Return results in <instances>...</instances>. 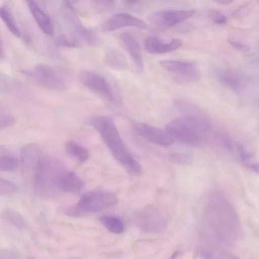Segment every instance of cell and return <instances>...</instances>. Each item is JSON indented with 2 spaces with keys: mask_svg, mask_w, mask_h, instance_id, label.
Returning <instances> with one entry per match:
<instances>
[{
  "mask_svg": "<svg viewBox=\"0 0 259 259\" xmlns=\"http://www.w3.org/2000/svg\"><path fill=\"white\" fill-rule=\"evenodd\" d=\"M95 3L98 7L101 8V9H108L113 7L114 2L111 1H95Z\"/></svg>",
  "mask_w": 259,
  "mask_h": 259,
  "instance_id": "d590c367",
  "label": "cell"
},
{
  "mask_svg": "<svg viewBox=\"0 0 259 259\" xmlns=\"http://www.w3.org/2000/svg\"><path fill=\"white\" fill-rule=\"evenodd\" d=\"M217 78L223 85L236 93L241 92L247 84L244 76L230 70L220 71L217 73Z\"/></svg>",
  "mask_w": 259,
  "mask_h": 259,
  "instance_id": "9a60e30c",
  "label": "cell"
},
{
  "mask_svg": "<svg viewBox=\"0 0 259 259\" xmlns=\"http://www.w3.org/2000/svg\"><path fill=\"white\" fill-rule=\"evenodd\" d=\"M64 172L62 165L58 160L42 155L32 182L34 192L46 199L55 197L60 191L59 182Z\"/></svg>",
  "mask_w": 259,
  "mask_h": 259,
  "instance_id": "277c9868",
  "label": "cell"
},
{
  "mask_svg": "<svg viewBox=\"0 0 259 259\" xmlns=\"http://www.w3.org/2000/svg\"><path fill=\"white\" fill-rule=\"evenodd\" d=\"M91 123L98 132L113 156L121 165L133 174L139 175L142 172L141 165L128 151L112 119L100 116L92 119Z\"/></svg>",
  "mask_w": 259,
  "mask_h": 259,
  "instance_id": "7a4b0ae2",
  "label": "cell"
},
{
  "mask_svg": "<svg viewBox=\"0 0 259 259\" xmlns=\"http://www.w3.org/2000/svg\"><path fill=\"white\" fill-rule=\"evenodd\" d=\"M175 102L177 107L186 115H202L200 109L190 101L179 98Z\"/></svg>",
  "mask_w": 259,
  "mask_h": 259,
  "instance_id": "484cf974",
  "label": "cell"
},
{
  "mask_svg": "<svg viewBox=\"0 0 259 259\" xmlns=\"http://www.w3.org/2000/svg\"><path fill=\"white\" fill-rule=\"evenodd\" d=\"M181 253V251L177 250L171 255L169 259H176Z\"/></svg>",
  "mask_w": 259,
  "mask_h": 259,
  "instance_id": "ab89813d",
  "label": "cell"
},
{
  "mask_svg": "<svg viewBox=\"0 0 259 259\" xmlns=\"http://www.w3.org/2000/svg\"><path fill=\"white\" fill-rule=\"evenodd\" d=\"M17 191L15 184L7 180L0 178V195H10Z\"/></svg>",
  "mask_w": 259,
  "mask_h": 259,
  "instance_id": "f546056e",
  "label": "cell"
},
{
  "mask_svg": "<svg viewBox=\"0 0 259 259\" xmlns=\"http://www.w3.org/2000/svg\"><path fill=\"white\" fill-rule=\"evenodd\" d=\"M204 215L208 227L220 241L232 244L240 238L241 227L238 214L222 193L214 192L208 197Z\"/></svg>",
  "mask_w": 259,
  "mask_h": 259,
  "instance_id": "6da1fadb",
  "label": "cell"
},
{
  "mask_svg": "<svg viewBox=\"0 0 259 259\" xmlns=\"http://www.w3.org/2000/svg\"><path fill=\"white\" fill-rule=\"evenodd\" d=\"M15 122L13 116L0 110V131L11 126Z\"/></svg>",
  "mask_w": 259,
  "mask_h": 259,
  "instance_id": "1f68e13d",
  "label": "cell"
},
{
  "mask_svg": "<svg viewBox=\"0 0 259 259\" xmlns=\"http://www.w3.org/2000/svg\"><path fill=\"white\" fill-rule=\"evenodd\" d=\"M228 41L229 44L234 49L238 51L245 52L248 51L249 49V47L248 45L239 40L234 39H229Z\"/></svg>",
  "mask_w": 259,
  "mask_h": 259,
  "instance_id": "e575fe53",
  "label": "cell"
},
{
  "mask_svg": "<svg viewBox=\"0 0 259 259\" xmlns=\"http://www.w3.org/2000/svg\"><path fill=\"white\" fill-rule=\"evenodd\" d=\"M82 185L81 180L73 171H64L59 182L60 190L68 193H76L79 191Z\"/></svg>",
  "mask_w": 259,
  "mask_h": 259,
  "instance_id": "ffe728a7",
  "label": "cell"
},
{
  "mask_svg": "<svg viewBox=\"0 0 259 259\" xmlns=\"http://www.w3.org/2000/svg\"><path fill=\"white\" fill-rule=\"evenodd\" d=\"M18 161L11 153L0 156V170L10 171L15 170L18 166Z\"/></svg>",
  "mask_w": 259,
  "mask_h": 259,
  "instance_id": "f1b7e54d",
  "label": "cell"
},
{
  "mask_svg": "<svg viewBox=\"0 0 259 259\" xmlns=\"http://www.w3.org/2000/svg\"><path fill=\"white\" fill-rule=\"evenodd\" d=\"M160 65L169 72L178 75L188 81L199 80L200 74L197 68L193 64L177 60H162Z\"/></svg>",
  "mask_w": 259,
  "mask_h": 259,
  "instance_id": "7c38bea8",
  "label": "cell"
},
{
  "mask_svg": "<svg viewBox=\"0 0 259 259\" xmlns=\"http://www.w3.org/2000/svg\"><path fill=\"white\" fill-rule=\"evenodd\" d=\"M119 38L136 65L139 72H142L144 64L141 47L135 35L129 31L120 33Z\"/></svg>",
  "mask_w": 259,
  "mask_h": 259,
  "instance_id": "5bb4252c",
  "label": "cell"
},
{
  "mask_svg": "<svg viewBox=\"0 0 259 259\" xmlns=\"http://www.w3.org/2000/svg\"><path fill=\"white\" fill-rule=\"evenodd\" d=\"M169 160L172 163L181 165H188L193 162V155L187 152H173L168 155Z\"/></svg>",
  "mask_w": 259,
  "mask_h": 259,
  "instance_id": "83f0119b",
  "label": "cell"
},
{
  "mask_svg": "<svg viewBox=\"0 0 259 259\" xmlns=\"http://www.w3.org/2000/svg\"><path fill=\"white\" fill-rule=\"evenodd\" d=\"M237 148L241 160L244 162L246 165H247L249 163V160H250L253 156L252 153L247 151L241 145H238Z\"/></svg>",
  "mask_w": 259,
  "mask_h": 259,
  "instance_id": "836d02e7",
  "label": "cell"
},
{
  "mask_svg": "<svg viewBox=\"0 0 259 259\" xmlns=\"http://www.w3.org/2000/svg\"><path fill=\"white\" fill-rule=\"evenodd\" d=\"M102 225L110 232L114 234H120L124 231V225L118 218L108 215H102L100 218Z\"/></svg>",
  "mask_w": 259,
  "mask_h": 259,
  "instance_id": "cb8c5ba5",
  "label": "cell"
},
{
  "mask_svg": "<svg viewBox=\"0 0 259 259\" xmlns=\"http://www.w3.org/2000/svg\"><path fill=\"white\" fill-rule=\"evenodd\" d=\"M0 18L10 31L16 37H20L21 32L10 11L5 6H0Z\"/></svg>",
  "mask_w": 259,
  "mask_h": 259,
  "instance_id": "d4e9b609",
  "label": "cell"
},
{
  "mask_svg": "<svg viewBox=\"0 0 259 259\" xmlns=\"http://www.w3.org/2000/svg\"><path fill=\"white\" fill-rule=\"evenodd\" d=\"M2 215L7 223L17 228L22 229L26 226V223L22 215L14 209L6 208L3 211Z\"/></svg>",
  "mask_w": 259,
  "mask_h": 259,
  "instance_id": "603a6c76",
  "label": "cell"
},
{
  "mask_svg": "<svg viewBox=\"0 0 259 259\" xmlns=\"http://www.w3.org/2000/svg\"><path fill=\"white\" fill-rule=\"evenodd\" d=\"M194 10H168L155 12L148 17L150 22L159 27H170L192 17Z\"/></svg>",
  "mask_w": 259,
  "mask_h": 259,
  "instance_id": "ba28073f",
  "label": "cell"
},
{
  "mask_svg": "<svg viewBox=\"0 0 259 259\" xmlns=\"http://www.w3.org/2000/svg\"><path fill=\"white\" fill-rule=\"evenodd\" d=\"M135 128L137 133L149 142L163 147L173 144L174 140L165 130L145 123H138Z\"/></svg>",
  "mask_w": 259,
  "mask_h": 259,
  "instance_id": "30bf717a",
  "label": "cell"
},
{
  "mask_svg": "<svg viewBox=\"0 0 259 259\" xmlns=\"http://www.w3.org/2000/svg\"><path fill=\"white\" fill-rule=\"evenodd\" d=\"M191 27L188 25H183L180 26L178 30L182 32H186L191 30Z\"/></svg>",
  "mask_w": 259,
  "mask_h": 259,
  "instance_id": "8d00e7d4",
  "label": "cell"
},
{
  "mask_svg": "<svg viewBox=\"0 0 259 259\" xmlns=\"http://www.w3.org/2000/svg\"><path fill=\"white\" fill-rule=\"evenodd\" d=\"M67 153L80 163L83 162L89 157L87 149L73 141H68L65 144Z\"/></svg>",
  "mask_w": 259,
  "mask_h": 259,
  "instance_id": "44dd1931",
  "label": "cell"
},
{
  "mask_svg": "<svg viewBox=\"0 0 259 259\" xmlns=\"http://www.w3.org/2000/svg\"><path fill=\"white\" fill-rule=\"evenodd\" d=\"M253 4L252 2H247L237 8L232 13V16L235 18H242L247 16L252 11Z\"/></svg>",
  "mask_w": 259,
  "mask_h": 259,
  "instance_id": "4dcf8cb0",
  "label": "cell"
},
{
  "mask_svg": "<svg viewBox=\"0 0 259 259\" xmlns=\"http://www.w3.org/2000/svg\"><path fill=\"white\" fill-rule=\"evenodd\" d=\"M104 60L105 63L110 68L116 70L123 71L128 67L127 60L124 54L116 48L110 47L106 49Z\"/></svg>",
  "mask_w": 259,
  "mask_h": 259,
  "instance_id": "ac0fdd59",
  "label": "cell"
},
{
  "mask_svg": "<svg viewBox=\"0 0 259 259\" xmlns=\"http://www.w3.org/2000/svg\"><path fill=\"white\" fill-rule=\"evenodd\" d=\"M25 259H35V258L32 256H27Z\"/></svg>",
  "mask_w": 259,
  "mask_h": 259,
  "instance_id": "b9f144b4",
  "label": "cell"
},
{
  "mask_svg": "<svg viewBox=\"0 0 259 259\" xmlns=\"http://www.w3.org/2000/svg\"><path fill=\"white\" fill-rule=\"evenodd\" d=\"M3 55V49H2L1 45L0 44V59L2 57Z\"/></svg>",
  "mask_w": 259,
  "mask_h": 259,
  "instance_id": "60d3db41",
  "label": "cell"
},
{
  "mask_svg": "<svg viewBox=\"0 0 259 259\" xmlns=\"http://www.w3.org/2000/svg\"><path fill=\"white\" fill-rule=\"evenodd\" d=\"M182 44V40L178 38L166 41L157 35H152L145 38L144 47L149 53L161 54L175 51L179 49Z\"/></svg>",
  "mask_w": 259,
  "mask_h": 259,
  "instance_id": "4fadbf2b",
  "label": "cell"
},
{
  "mask_svg": "<svg viewBox=\"0 0 259 259\" xmlns=\"http://www.w3.org/2000/svg\"><path fill=\"white\" fill-rule=\"evenodd\" d=\"M210 19L214 23L223 25L227 22V18L222 12L218 10H212L209 14Z\"/></svg>",
  "mask_w": 259,
  "mask_h": 259,
  "instance_id": "d6a6232c",
  "label": "cell"
},
{
  "mask_svg": "<svg viewBox=\"0 0 259 259\" xmlns=\"http://www.w3.org/2000/svg\"><path fill=\"white\" fill-rule=\"evenodd\" d=\"M56 42L59 46L67 48H77L82 45L73 33L59 35L56 39Z\"/></svg>",
  "mask_w": 259,
  "mask_h": 259,
  "instance_id": "4316f807",
  "label": "cell"
},
{
  "mask_svg": "<svg viewBox=\"0 0 259 259\" xmlns=\"http://www.w3.org/2000/svg\"><path fill=\"white\" fill-rule=\"evenodd\" d=\"M10 153L8 149L4 146H0V156Z\"/></svg>",
  "mask_w": 259,
  "mask_h": 259,
  "instance_id": "74e56055",
  "label": "cell"
},
{
  "mask_svg": "<svg viewBox=\"0 0 259 259\" xmlns=\"http://www.w3.org/2000/svg\"><path fill=\"white\" fill-rule=\"evenodd\" d=\"M117 199L111 192L95 190L81 196L75 205L66 210V214L72 217H81L97 212L115 204Z\"/></svg>",
  "mask_w": 259,
  "mask_h": 259,
  "instance_id": "5b68a950",
  "label": "cell"
},
{
  "mask_svg": "<svg viewBox=\"0 0 259 259\" xmlns=\"http://www.w3.org/2000/svg\"><path fill=\"white\" fill-rule=\"evenodd\" d=\"M29 9L39 28L46 34L51 36L54 33V28L49 16L34 1H27Z\"/></svg>",
  "mask_w": 259,
  "mask_h": 259,
  "instance_id": "2e32d148",
  "label": "cell"
},
{
  "mask_svg": "<svg viewBox=\"0 0 259 259\" xmlns=\"http://www.w3.org/2000/svg\"><path fill=\"white\" fill-rule=\"evenodd\" d=\"M66 16L67 19L73 24L74 32L73 33L81 44L83 42L90 46H95L99 43L100 39L96 34L92 30L82 25L74 15L67 14Z\"/></svg>",
  "mask_w": 259,
  "mask_h": 259,
  "instance_id": "e0dca14e",
  "label": "cell"
},
{
  "mask_svg": "<svg viewBox=\"0 0 259 259\" xmlns=\"http://www.w3.org/2000/svg\"><path fill=\"white\" fill-rule=\"evenodd\" d=\"M203 259H239L230 253L215 246H208L201 250Z\"/></svg>",
  "mask_w": 259,
  "mask_h": 259,
  "instance_id": "7402d4cb",
  "label": "cell"
},
{
  "mask_svg": "<svg viewBox=\"0 0 259 259\" xmlns=\"http://www.w3.org/2000/svg\"><path fill=\"white\" fill-rule=\"evenodd\" d=\"M25 73L42 86L52 90L62 91L68 88L70 84L69 73L59 66L39 63Z\"/></svg>",
  "mask_w": 259,
  "mask_h": 259,
  "instance_id": "8992f818",
  "label": "cell"
},
{
  "mask_svg": "<svg viewBox=\"0 0 259 259\" xmlns=\"http://www.w3.org/2000/svg\"><path fill=\"white\" fill-rule=\"evenodd\" d=\"M42 156L36 144L29 143L25 145L21 151L22 174L26 182H31L35 172L38 161Z\"/></svg>",
  "mask_w": 259,
  "mask_h": 259,
  "instance_id": "9c48e42d",
  "label": "cell"
},
{
  "mask_svg": "<svg viewBox=\"0 0 259 259\" xmlns=\"http://www.w3.org/2000/svg\"><path fill=\"white\" fill-rule=\"evenodd\" d=\"M140 226L145 231L159 233L165 230L166 221L161 214L154 213L143 218L140 223Z\"/></svg>",
  "mask_w": 259,
  "mask_h": 259,
  "instance_id": "d6986e66",
  "label": "cell"
},
{
  "mask_svg": "<svg viewBox=\"0 0 259 259\" xmlns=\"http://www.w3.org/2000/svg\"><path fill=\"white\" fill-rule=\"evenodd\" d=\"M126 27L145 29L147 25L142 20L125 13H119L112 15L102 25L103 30L106 32H111Z\"/></svg>",
  "mask_w": 259,
  "mask_h": 259,
  "instance_id": "8fae6325",
  "label": "cell"
},
{
  "mask_svg": "<svg viewBox=\"0 0 259 259\" xmlns=\"http://www.w3.org/2000/svg\"><path fill=\"white\" fill-rule=\"evenodd\" d=\"M211 129L209 120L203 115H185L166 125L165 130L181 143L194 147L202 146Z\"/></svg>",
  "mask_w": 259,
  "mask_h": 259,
  "instance_id": "3957f363",
  "label": "cell"
},
{
  "mask_svg": "<svg viewBox=\"0 0 259 259\" xmlns=\"http://www.w3.org/2000/svg\"><path fill=\"white\" fill-rule=\"evenodd\" d=\"M232 2H233V1H228V0H221V1H215V3H217V4H219L220 5H229L230 4H231Z\"/></svg>",
  "mask_w": 259,
  "mask_h": 259,
  "instance_id": "f35d334b",
  "label": "cell"
},
{
  "mask_svg": "<svg viewBox=\"0 0 259 259\" xmlns=\"http://www.w3.org/2000/svg\"><path fill=\"white\" fill-rule=\"evenodd\" d=\"M80 82L87 88L103 96L112 103L116 102V97L111 83L103 76L89 70L79 72Z\"/></svg>",
  "mask_w": 259,
  "mask_h": 259,
  "instance_id": "52a82bcc",
  "label": "cell"
}]
</instances>
